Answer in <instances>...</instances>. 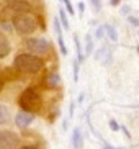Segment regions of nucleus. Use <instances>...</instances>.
<instances>
[{
  "instance_id": "nucleus-1",
  "label": "nucleus",
  "mask_w": 139,
  "mask_h": 149,
  "mask_svg": "<svg viewBox=\"0 0 139 149\" xmlns=\"http://www.w3.org/2000/svg\"><path fill=\"white\" fill-rule=\"evenodd\" d=\"M13 66L18 72H25V74H38L41 72L44 67V62L41 57H38L36 54H18L13 61Z\"/></svg>"
},
{
  "instance_id": "nucleus-2",
  "label": "nucleus",
  "mask_w": 139,
  "mask_h": 149,
  "mask_svg": "<svg viewBox=\"0 0 139 149\" xmlns=\"http://www.w3.org/2000/svg\"><path fill=\"white\" fill-rule=\"evenodd\" d=\"M18 105H20L22 110H25V111L36 113V111H39L41 107H43V100H41V97H39V93L36 92V90L26 88V90L22 92V95L18 98Z\"/></svg>"
},
{
  "instance_id": "nucleus-3",
  "label": "nucleus",
  "mask_w": 139,
  "mask_h": 149,
  "mask_svg": "<svg viewBox=\"0 0 139 149\" xmlns=\"http://www.w3.org/2000/svg\"><path fill=\"white\" fill-rule=\"evenodd\" d=\"M13 28L17 33L20 35H31L35 33L36 28H38V22L36 18L30 13H17L13 17Z\"/></svg>"
},
{
  "instance_id": "nucleus-4",
  "label": "nucleus",
  "mask_w": 139,
  "mask_h": 149,
  "mask_svg": "<svg viewBox=\"0 0 139 149\" xmlns=\"http://www.w3.org/2000/svg\"><path fill=\"white\" fill-rule=\"evenodd\" d=\"M25 44H26V48H28V51H31V54H36V56L48 54L49 48H51L49 41L44 40V38H28Z\"/></svg>"
},
{
  "instance_id": "nucleus-5",
  "label": "nucleus",
  "mask_w": 139,
  "mask_h": 149,
  "mask_svg": "<svg viewBox=\"0 0 139 149\" xmlns=\"http://www.w3.org/2000/svg\"><path fill=\"white\" fill-rule=\"evenodd\" d=\"M20 146V136L10 130L0 131V149H18Z\"/></svg>"
},
{
  "instance_id": "nucleus-6",
  "label": "nucleus",
  "mask_w": 139,
  "mask_h": 149,
  "mask_svg": "<svg viewBox=\"0 0 139 149\" xmlns=\"http://www.w3.org/2000/svg\"><path fill=\"white\" fill-rule=\"evenodd\" d=\"M33 120H35V113H30V111H25V110L18 111L17 116H15V123H17V126L22 128V130H25L26 126H30Z\"/></svg>"
},
{
  "instance_id": "nucleus-7",
  "label": "nucleus",
  "mask_w": 139,
  "mask_h": 149,
  "mask_svg": "<svg viewBox=\"0 0 139 149\" xmlns=\"http://www.w3.org/2000/svg\"><path fill=\"white\" fill-rule=\"evenodd\" d=\"M95 59L100 62L101 66H110L111 61H113V56H111V49L108 46H101L95 54Z\"/></svg>"
},
{
  "instance_id": "nucleus-8",
  "label": "nucleus",
  "mask_w": 139,
  "mask_h": 149,
  "mask_svg": "<svg viewBox=\"0 0 139 149\" xmlns=\"http://www.w3.org/2000/svg\"><path fill=\"white\" fill-rule=\"evenodd\" d=\"M8 7H10V10L15 12V13H30L31 8H33L28 2H25V0H13V2H8Z\"/></svg>"
},
{
  "instance_id": "nucleus-9",
  "label": "nucleus",
  "mask_w": 139,
  "mask_h": 149,
  "mask_svg": "<svg viewBox=\"0 0 139 149\" xmlns=\"http://www.w3.org/2000/svg\"><path fill=\"white\" fill-rule=\"evenodd\" d=\"M54 30H56V36H57V43H59V49H61L62 56L67 54V46L64 43V35H62V25L59 22V18H54Z\"/></svg>"
},
{
  "instance_id": "nucleus-10",
  "label": "nucleus",
  "mask_w": 139,
  "mask_h": 149,
  "mask_svg": "<svg viewBox=\"0 0 139 149\" xmlns=\"http://www.w3.org/2000/svg\"><path fill=\"white\" fill-rule=\"evenodd\" d=\"M10 41L7 40V36L3 33H0V59H3L10 54Z\"/></svg>"
},
{
  "instance_id": "nucleus-11",
  "label": "nucleus",
  "mask_w": 139,
  "mask_h": 149,
  "mask_svg": "<svg viewBox=\"0 0 139 149\" xmlns=\"http://www.w3.org/2000/svg\"><path fill=\"white\" fill-rule=\"evenodd\" d=\"M72 148L74 149H82L83 148V136L79 128H74L72 131Z\"/></svg>"
},
{
  "instance_id": "nucleus-12",
  "label": "nucleus",
  "mask_w": 139,
  "mask_h": 149,
  "mask_svg": "<svg viewBox=\"0 0 139 149\" xmlns=\"http://www.w3.org/2000/svg\"><path fill=\"white\" fill-rule=\"evenodd\" d=\"M8 118H10V111H8V108H7L5 105H2V103H0V125L7 123V121H8Z\"/></svg>"
},
{
  "instance_id": "nucleus-13",
  "label": "nucleus",
  "mask_w": 139,
  "mask_h": 149,
  "mask_svg": "<svg viewBox=\"0 0 139 149\" xmlns=\"http://www.w3.org/2000/svg\"><path fill=\"white\" fill-rule=\"evenodd\" d=\"M59 84H61V75L56 74V72L49 74V77H48V85L49 87H56V85H59Z\"/></svg>"
},
{
  "instance_id": "nucleus-14",
  "label": "nucleus",
  "mask_w": 139,
  "mask_h": 149,
  "mask_svg": "<svg viewBox=\"0 0 139 149\" xmlns=\"http://www.w3.org/2000/svg\"><path fill=\"white\" fill-rule=\"evenodd\" d=\"M105 31H106V35L111 41H116L118 40V33H116V28L111 26V25H105Z\"/></svg>"
},
{
  "instance_id": "nucleus-15",
  "label": "nucleus",
  "mask_w": 139,
  "mask_h": 149,
  "mask_svg": "<svg viewBox=\"0 0 139 149\" xmlns=\"http://www.w3.org/2000/svg\"><path fill=\"white\" fill-rule=\"evenodd\" d=\"M59 20H61V25L64 30H69L70 25H69V20H67V15H65V10H59Z\"/></svg>"
},
{
  "instance_id": "nucleus-16",
  "label": "nucleus",
  "mask_w": 139,
  "mask_h": 149,
  "mask_svg": "<svg viewBox=\"0 0 139 149\" xmlns=\"http://www.w3.org/2000/svg\"><path fill=\"white\" fill-rule=\"evenodd\" d=\"M92 51H93V41H92V36L87 35L85 36V56L92 54Z\"/></svg>"
},
{
  "instance_id": "nucleus-17",
  "label": "nucleus",
  "mask_w": 139,
  "mask_h": 149,
  "mask_svg": "<svg viewBox=\"0 0 139 149\" xmlns=\"http://www.w3.org/2000/svg\"><path fill=\"white\" fill-rule=\"evenodd\" d=\"M74 41H75V49H77V61L82 62L83 61V54H82V46H80V41H79L77 36L74 38Z\"/></svg>"
},
{
  "instance_id": "nucleus-18",
  "label": "nucleus",
  "mask_w": 139,
  "mask_h": 149,
  "mask_svg": "<svg viewBox=\"0 0 139 149\" xmlns=\"http://www.w3.org/2000/svg\"><path fill=\"white\" fill-rule=\"evenodd\" d=\"M2 30L7 31V33L13 31V30H15V28H13V22H3V23H2Z\"/></svg>"
},
{
  "instance_id": "nucleus-19",
  "label": "nucleus",
  "mask_w": 139,
  "mask_h": 149,
  "mask_svg": "<svg viewBox=\"0 0 139 149\" xmlns=\"http://www.w3.org/2000/svg\"><path fill=\"white\" fill-rule=\"evenodd\" d=\"M105 33H106V31H105V26H98V28L95 30V38L101 40V38L105 36Z\"/></svg>"
},
{
  "instance_id": "nucleus-20",
  "label": "nucleus",
  "mask_w": 139,
  "mask_h": 149,
  "mask_svg": "<svg viewBox=\"0 0 139 149\" xmlns=\"http://www.w3.org/2000/svg\"><path fill=\"white\" fill-rule=\"evenodd\" d=\"M92 5H93V8L97 10V12H100L101 10V0H90Z\"/></svg>"
},
{
  "instance_id": "nucleus-21",
  "label": "nucleus",
  "mask_w": 139,
  "mask_h": 149,
  "mask_svg": "<svg viewBox=\"0 0 139 149\" xmlns=\"http://www.w3.org/2000/svg\"><path fill=\"white\" fill-rule=\"evenodd\" d=\"M110 128H111V130H113V131H118V130H120V125H118L116 123V120H110Z\"/></svg>"
},
{
  "instance_id": "nucleus-22",
  "label": "nucleus",
  "mask_w": 139,
  "mask_h": 149,
  "mask_svg": "<svg viewBox=\"0 0 139 149\" xmlns=\"http://www.w3.org/2000/svg\"><path fill=\"white\" fill-rule=\"evenodd\" d=\"M65 3V8H67V12H69L70 15H74V8H72V3H70V0H64Z\"/></svg>"
},
{
  "instance_id": "nucleus-23",
  "label": "nucleus",
  "mask_w": 139,
  "mask_h": 149,
  "mask_svg": "<svg viewBox=\"0 0 139 149\" xmlns=\"http://www.w3.org/2000/svg\"><path fill=\"white\" fill-rule=\"evenodd\" d=\"M74 79L75 80L79 79V61L74 62Z\"/></svg>"
},
{
  "instance_id": "nucleus-24",
  "label": "nucleus",
  "mask_w": 139,
  "mask_h": 149,
  "mask_svg": "<svg viewBox=\"0 0 139 149\" xmlns=\"http://www.w3.org/2000/svg\"><path fill=\"white\" fill-rule=\"evenodd\" d=\"M129 23L133 25V26H139V20L134 17H129Z\"/></svg>"
},
{
  "instance_id": "nucleus-25",
  "label": "nucleus",
  "mask_w": 139,
  "mask_h": 149,
  "mask_svg": "<svg viewBox=\"0 0 139 149\" xmlns=\"http://www.w3.org/2000/svg\"><path fill=\"white\" fill-rule=\"evenodd\" d=\"M18 149H38L36 146H33V144H25V146H20Z\"/></svg>"
},
{
  "instance_id": "nucleus-26",
  "label": "nucleus",
  "mask_w": 139,
  "mask_h": 149,
  "mask_svg": "<svg viewBox=\"0 0 139 149\" xmlns=\"http://www.w3.org/2000/svg\"><path fill=\"white\" fill-rule=\"evenodd\" d=\"M121 13H123V15H128V13H129V7H128V5L121 7Z\"/></svg>"
},
{
  "instance_id": "nucleus-27",
  "label": "nucleus",
  "mask_w": 139,
  "mask_h": 149,
  "mask_svg": "<svg viewBox=\"0 0 139 149\" xmlns=\"http://www.w3.org/2000/svg\"><path fill=\"white\" fill-rule=\"evenodd\" d=\"M79 10H80V12H83V10H85V8H83V2H80V3H79Z\"/></svg>"
},
{
  "instance_id": "nucleus-28",
  "label": "nucleus",
  "mask_w": 139,
  "mask_h": 149,
  "mask_svg": "<svg viewBox=\"0 0 139 149\" xmlns=\"http://www.w3.org/2000/svg\"><path fill=\"white\" fill-rule=\"evenodd\" d=\"M3 85H5V82L2 79H0V92H2V90H3Z\"/></svg>"
},
{
  "instance_id": "nucleus-29",
  "label": "nucleus",
  "mask_w": 139,
  "mask_h": 149,
  "mask_svg": "<svg viewBox=\"0 0 139 149\" xmlns=\"http://www.w3.org/2000/svg\"><path fill=\"white\" fill-rule=\"evenodd\" d=\"M120 3V0H111V5H118Z\"/></svg>"
},
{
  "instance_id": "nucleus-30",
  "label": "nucleus",
  "mask_w": 139,
  "mask_h": 149,
  "mask_svg": "<svg viewBox=\"0 0 139 149\" xmlns=\"http://www.w3.org/2000/svg\"><path fill=\"white\" fill-rule=\"evenodd\" d=\"M8 2H13V0H7V3H8Z\"/></svg>"
},
{
  "instance_id": "nucleus-31",
  "label": "nucleus",
  "mask_w": 139,
  "mask_h": 149,
  "mask_svg": "<svg viewBox=\"0 0 139 149\" xmlns=\"http://www.w3.org/2000/svg\"><path fill=\"white\" fill-rule=\"evenodd\" d=\"M62 2H64V0H62Z\"/></svg>"
}]
</instances>
